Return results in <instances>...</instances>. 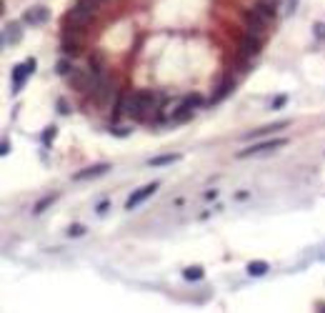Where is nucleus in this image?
<instances>
[{"mask_svg": "<svg viewBox=\"0 0 325 313\" xmlns=\"http://www.w3.org/2000/svg\"><path fill=\"white\" fill-rule=\"evenodd\" d=\"M245 20L250 25V33L260 35L273 20H275V5L273 3H258L253 10L245 13Z\"/></svg>", "mask_w": 325, "mask_h": 313, "instance_id": "obj_1", "label": "nucleus"}, {"mask_svg": "<svg viewBox=\"0 0 325 313\" xmlns=\"http://www.w3.org/2000/svg\"><path fill=\"white\" fill-rule=\"evenodd\" d=\"M95 10H98V5H95V0H75V5L70 8V13L65 15V25L70 28H85L90 20H93V15H95Z\"/></svg>", "mask_w": 325, "mask_h": 313, "instance_id": "obj_2", "label": "nucleus"}, {"mask_svg": "<svg viewBox=\"0 0 325 313\" xmlns=\"http://www.w3.org/2000/svg\"><path fill=\"white\" fill-rule=\"evenodd\" d=\"M155 110V95L150 90H138L135 95H130V115L135 121H148Z\"/></svg>", "mask_w": 325, "mask_h": 313, "instance_id": "obj_3", "label": "nucleus"}, {"mask_svg": "<svg viewBox=\"0 0 325 313\" xmlns=\"http://www.w3.org/2000/svg\"><path fill=\"white\" fill-rule=\"evenodd\" d=\"M283 145H288L285 138H270V140H265V143H258V145H250V148H245V150H240L238 158H250V155H260V153H268V150H278V148H283Z\"/></svg>", "mask_w": 325, "mask_h": 313, "instance_id": "obj_4", "label": "nucleus"}, {"mask_svg": "<svg viewBox=\"0 0 325 313\" xmlns=\"http://www.w3.org/2000/svg\"><path fill=\"white\" fill-rule=\"evenodd\" d=\"M35 68H38L35 58H28L25 63H20V65H15V68H13V88H15V90H20V88H23L25 78H28L30 73H35Z\"/></svg>", "mask_w": 325, "mask_h": 313, "instance_id": "obj_5", "label": "nucleus"}, {"mask_svg": "<svg viewBox=\"0 0 325 313\" xmlns=\"http://www.w3.org/2000/svg\"><path fill=\"white\" fill-rule=\"evenodd\" d=\"M155 190H158V183H148V185H143L140 190H135V193L130 195V198L125 201V208H128V211H133L135 206H140L143 201H148Z\"/></svg>", "mask_w": 325, "mask_h": 313, "instance_id": "obj_6", "label": "nucleus"}, {"mask_svg": "<svg viewBox=\"0 0 325 313\" xmlns=\"http://www.w3.org/2000/svg\"><path fill=\"white\" fill-rule=\"evenodd\" d=\"M23 20H25V23H30V25H43V23H48V20H50V10H48V8H43V5L28 8V10H25V15H23Z\"/></svg>", "mask_w": 325, "mask_h": 313, "instance_id": "obj_7", "label": "nucleus"}, {"mask_svg": "<svg viewBox=\"0 0 325 313\" xmlns=\"http://www.w3.org/2000/svg\"><path fill=\"white\" fill-rule=\"evenodd\" d=\"M240 53L245 55V58H253V55L260 53V41H258V38H253V33H248L240 41Z\"/></svg>", "mask_w": 325, "mask_h": 313, "instance_id": "obj_8", "label": "nucleus"}, {"mask_svg": "<svg viewBox=\"0 0 325 313\" xmlns=\"http://www.w3.org/2000/svg\"><path fill=\"white\" fill-rule=\"evenodd\" d=\"M108 171H110V166H108V163H100V166L83 168L80 173H75L73 178H75V180H88V178H98V176H103V173H108Z\"/></svg>", "mask_w": 325, "mask_h": 313, "instance_id": "obj_9", "label": "nucleus"}, {"mask_svg": "<svg viewBox=\"0 0 325 313\" xmlns=\"http://www.w3.org/2000/svg\"><path fill=\"white\" fill-rule=\"evenodd\" d=\"M20 38H23L20 23H5V28H3V41H5V45H10V43H20Z\"/></svg>", "mask_w": 325, "mask_h": 313, "instance_id": "obj_10", "label": "nucleus"}, {"mask_svg": "<svg viewBox=\"0 0 325 313\" xmlns=\"http://www.w3.org/2000/svg\"><path fill=\"white\" fill-rule=\"evenodd\" d=\"M70 83H73L78 90H90V86H93L90 75H88L85 70H73V75H70Z\"/></svg>", "mask_w": 325, "mask_h": 313, "instance_id": "obj_11", "label": "nucleus"}, {"mask_svg": "<svg viewBox=\"0 0 325 313\" xmlns=\"http://www.w3.org/2000/svg\"><path fill=\"white\" fill-rule=\"evenodd\" d=\"M288 126V121H280V123H275V126H265V128H258V131H253V133H245L243 138L245 140H250V138H260V135H268L270 131H280V128H285Z\"/></svg>", "mask_w": 325, "mask_h": 313, "instance_id": "obj_12", "label": "nucleus"}, {"mask_svg": "<svg viewBox=\"0 0 325 313\" xmlns=\"http://www.w3.org/2000/svg\"><path fill=\"white\" fill-rule=\"evenodd\" d=\"M268 263L265 261H250L248 263V276H253V278H260V276H265L268 273Z\"/></svg>", "mask_w": 325, "mask_h": 313, "instance_id": "obj_13", "label": "nucleus"}, {"mask_svg": "<svg viewBox=\"0 0 325 313\" xmlns=\"http://www.w3.org/2000/svg\"><path fill=\"white\" fill-rule=\"evenodd\" d=\"M190 118H193V105H188V103L183 100V105L173 113V121H175V123H185V121H190Z\"/></svg>", "mask_w": 325, "mask_h": 313, "instance_id": "obj_14", "label": "nucleus"}, {"mask_svg": "<svg viewBox=\"0 0 325 313\" xmlns=\"http://www.w3.org/2000/svg\"><path fill=\"white\" fill-rule=\"evenodd\" d=\"M233 86H235V81H233V78H225V81L220 83V88H218V93L213 95V100H210V103H220V100H223V98H225V95L233 90Z\"/></svg>", "mask_w": 325, "mask_h": 313, "instance_id": "obj_15", "label": "nucleus"}, {"mask_svg": "<svg viewBox=\"0 0 325 313\" xmlns=\"http://www.w3.org/2000/svg\"><path fill=\"white\" fill-rule=\"evenodd\" d=\"M180 155H158V158H150L148 166H168V163H175Z\"/></svg>", "mask_w": 325, "mask_h": 313, "instance_id": "obj_16", "label": "nucleus"}, {"mask_svg": "<svg viewBox=\"0 0 325 313\" xmlns=\"http://www.w3.org/2000/svg\"><path fill=\"white\" fill-rule=\"evenodd\" d=\"M183 276H185V281H200L203 278V268L200 266H190V268L183 270Z\"/></svg>", "mask_w": 325, "mask_h": 313, "instance_id": "obj_17", "label": "nucleus"}, {"mask_svg": "<svg viewBox=\"0 0 325 313\" xmlns=\"http://www.w3.org/2000/svg\"><path fill=\"white\" fill-rule=\"evenodd\" d=\"M55 198H58L55 193H53V195H45V198H43V201H40V203H38V206L33 208V213H43V211H45L48 206H53V203H55Z\"/></svg>", "mask_w": 325, "mask_h": 313, "instance_id": "obj_18", "label": "nucleus"}, {"mask_svg": "<svg viewBox=\"0 0 325 313\" xmlns=\"http://www.w3.org/2000/svg\"><path fill=\"white\" fill-rule=\"evenodd\" d=\"M55 135H58V128H55V126H48V128L43 131V145H50V143L55 140Z\"/></svg>", "mask_w": 325, "mask_h": 313, "instance_id": "obj_19", "label": "nucleus"}, {"mask_svg": "<svg viewBox=\"0 0 325 313\" xmlns=\"http://www.w3.org/2000/svg\"><path fill=\"white\" fill-rule=\"evenodd\" d=\"M105 93H108V83H105L103 78H100V81H98V86H95V100H98V103H103Z\"/></svg>", "mask_w": 325, "mask_h": 313, "instance_id": "obj_20", "label": "nucleus"}, {"mask_svg": "<svg viewBox=\"0 0 325 313\" xmlns=\"http://www.w3.org/2000/svg\"><path fill=\"white\" fill-rule=\"evenodd\" d=\"M90 68H93V73H103V55L100 53L90 55Z\"/></svg>", "mask_w": 325, "mask_h": 313, "instance_id": "obj_21", "label": "nucleus"}, {"mask_svg": "<svg viewBox=\"0 0 325 313\" xmlns=\"http://www.w3.org/2000/svg\"><path fill=\"white\" fill-rule=\"evenodd\" d=\"M83 233H85V225H80V223H75V225L68 228V236L70 238H78V236H83Z\"/></svg>", "mask_w": 325, "mask_h": 313, "instance_id": "obj_22", "label": "nucleus"}, {"mask_svg": "<svg viewBox=\"0 0 325 313\" xmlns=\"http://www.w3.org/2000/svg\"><path fill=\"white\" fill-rule=\"evenodd\" d=\"M55 70H58V75H68V73H70V63H68V60H60V63L55 65Z\"/></svg>", "mask_w": 325, "mask_h": 313, "instance_id": "obj_23", "label": "nucleus"}, {"mask_svg": "<svg viewBox=\"0 0 325 313\" xmlns=\"http://www.w3.org/2000/svg\"><path fill=\"white\" fill-rule=\"evenodd\" d=\"M315 35L320 41H325V23H315Z\"/></svg>", "mask_w": 325, "mask_h": 313, "instance_id": "obj_24", "label": "nucleus"}, {"mask_svg": "<svg viewBox=\"0 0 325 313\" xmlns=\"http://www.w3.org/2000/svg\"><path fill=\"white\" fill-rule=\"evenodd\" d=\"M0 153H3V155L10 153V143H8V140H3V145H0Z\"/></svg>", "mask_w": 325, "mask_h": 313, "instance_id": "obj_25", "label": "nucleus"}, {"mask_svg": "<svg viewBox=\"0 0 325 313\" xmlns=\"http://www.w3.org/2000/svg\"><path fill=\"white\" fill-rule=\"evenodd\" d=\"M58 108H60V113H68V103L65 100H58Z\"/></svg>", "mask_w": 325, "mask_h": 313, "instance_id": "obj_26", "label": "nucleus"}]
</instances>
